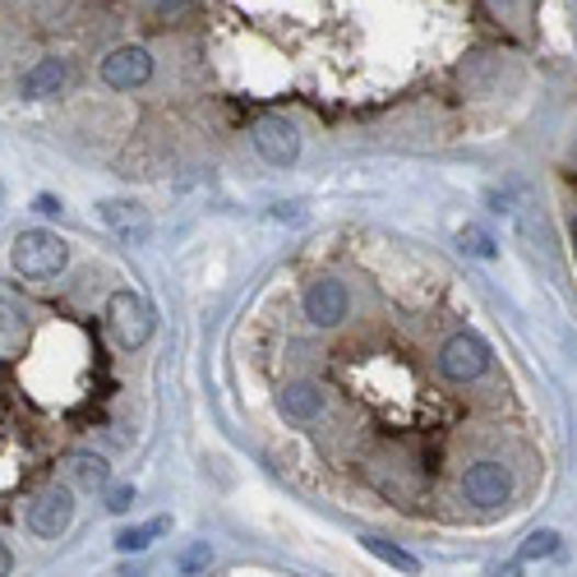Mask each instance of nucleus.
Instances as JSON below:
<instances>
[{"instance_id": "nucleus-1", "label": "nucleus", "mask_w": 577, "mask_h": 577, "mask_svg": "<svg viewBox=\"0 0 577 577\" xmlns=\"http://www.w3.org/2000/svg\"><path fill=\"white\" fill-rule=\"evenodd\" d=\"M10 263H14L19 278H56L65 263H70V246L47 227H29V231L14 236Z\"/></svg>"}, {"instance_id": "nucleus-2", "label": "nucleus", "mask_w": 577, "mask_h": 577, "mask_svg": "<svg viewBox=\"0 0 577 577\" xmlns=\"http://www.w3.org/2000/svg\"><path fill=\"white\" fill-rule=\"evenodd\" d=\"M152 324H158V315H152V305L139 296V292H111L106 301V328L111 338H116L121 347H144L152 338Z\"/></svg>"}, {"instance_id": "nucleus-3", "label": "nucleus", "mask_w": 577, "mask_h": 577, "mask_svg": "<svg viewBox=\"0 0 577 577\" xmlns=\"http://www.w3.org/2000/svg\"><path fill=\"white\" fill-rule=\"evenodd\" d=\"M439 370L449 374L453 384H472L480 380L485 370H490V347H485L476 332H453L449 342L439 351Z\"/></svg>"}, {"instance_id": "nucleus-4", "label": "nucleus", "mask_w": 577, "mask_h": 577, "mask_svg": "<svg viewBox=\"0 0 577 577\" xmlns=\"http://www.w3.org/2000/svg\"><path fill=\"white\" fill-rule=\"evenodd\" d=\"M70 522H75V499L65 485H47V490L29 504V531L42 541H60L65 531H70Z\"/></svg>"}, {"instance_id": "nucleus-5", "label": "nucleus", "mask_w": 577, "mask_h": 577, "mask_svg": "<svg viewBox=\"0 0 577 577\" xmlns=\"http://www.w3.org/2000/svg\"><path fill=\"white\" fill-rule=\"evenodd\" d=\"M250 139L259 148V158L273 162V167H292L301 158V135H296V125L286 116H259L254 129H250Z\"/></svg>"}, {"instance_id": "nucleus-6", "label": "nucleus", "mask_w": 577, "mask_h": 577, "mask_svg": "<svg viewBox=\"0 0 577 577\" xmlns=\"http://www.w3.org/2000/svg\"><path fill=\"white\" fill-rule=\"evenodd\" d=\"M98 217L121 246H144V240L152 236V217H148L144 204H135V199H102Z\"/></svg>"}, {"instance_id": "nucleus-7", "label": "nucleus", "mask_w": 577, "mask_h": 577, "mask_svg": "<svg viewBox=\"0 0 577 577\" xmlns=\"http://www.w3.org/2000/svg\"><path fill=\"white\" fill-rule=\"evenodd\" d=\"M462 495L476 508H504L513 499V476H508L504 462H472L467 476H462Z\"/></svg>"}, {"instance_id": "nucleus-8", "label": "nucleus", "mask_w": 577, "mask_h": 577, "mask_svg": "<svg viewBox=\"0 0 577 577\" xmlns=\"http://www.w3.org/2000/svg\"><path fill=\"white\" fill-rule=\"evenodd\" d=\"M305 319L315 324V328H338L342 319H347V305H351V296H347V286L338 282V278H315L305 286Z\"/></svg>"}, {"instance_id": "nucleus-9", "label": "nucleus", "mask_w": 577, "mask_h": 577, "mask_svg": "<svg viewBox=\"0 0 577 577\" xmlns=\"http://www.w3.org/2000/svg\"><path fill=\"white\" fill-rule=\"evenodd\" d=\"M152 79V56L148 47H116L102 60V83L116 88V93H135Z\"/></svg>"}, {"instance_id": "nucleus-10", "label": "nucleus", "mask_w": 577, "mask_h": 577, "mask_svg": "<svg viewBox=\"0 0 577 577\" xmlns=\"http://www.w3.org/2000/svg\"><path fill=\"white\" fill-rule=\"evenodd\" d=\"M70 60H60V56H47V60H37L33 70L19 79V98L24 102H47V98H60V88L70 83Z\"/></svg>"}, {"instance_id": "nucleus-11", "label": "nucleus", "mask_w": 577, "mask_h": 577, "mask_svg": "<svg viewBox=\"0 0 577 577\" xmlns=\"http://www.w3.org/2000/svg\"><path fill=\"white\" fill-rule=\"evenodd\" d=\"M324 407H328V397H324L319 384L296 380V384H286V388L278 393V411H282L286 420H296V426H305V420H319Z\"/></svg>"}, {"instance_id": "nucleus-12", "label": "nucleus", "mask_w": 577, "mask_h": 577, "mask_svg": "<svg viewBox=\"0 0 577 577\" xmlns=\"http://www.w3.org/2000/svg\"><path fill=\"white\" fill-rule=\"evenodd\" d=\"M60 472L70 476V485H79V490H102V485L111 480L106 457H102V453H83V449L65 453V457H60Z\"/></svg>"}, {"instance_id": "nucleus-13", "label": "nucleus", "mask_w": 577, "mask_h": 577, "mask_svg": "<svg viewBox=\"0 0 577 577\" xmlns=\"http://www.w3.org/2000/svg\"><path fill=\"white\" fill-rule=\"evenodd\" d=\"M29 301L19 292L14 282H0V338H19V332L29 328Z\"/></svg>"}, {"instance_id": "nucleus-14", "label": "nucleus", "mask_w": 577, "mask_h": 577, "mask_svg": "<svg viewBox=\"0 0 577 577\" xmlns=\"http://www.w3.org/2000/svg\"><path fill=\"white\" fill-rule=\"evenodd\" d=\"M162 531H171V518H152L144 527H125V531H116V550L121 554H144L152 541L162 536Z\"/></svg>"}, {"instance_id": "nucleus-15", "label": "nucleus", "mask_w": 577, "mask_h": 577, "mask_svg": "<svg viewBox=\"0 0 577 577\" xmlns=\"http://www.w3.org/2000/svg\"><path fill=\"white\" fill-rule=\"evenodd\" d=\"M361 545L374 554V559H384L388 568H397V573H411V577L420 573V559H416V554L403 550V545H393V541H384V536H365Z\"/></svg>"}, {"instance_id": "nucleus-16", "label": "nucleus", "mask_w": 577, "mask_h": 577, "mask_svg": "<svg viewBox=\"0 0 577 577\" xmlns=\"http://www.w3.org/2000/svg\"><path fill=\"white\" fill-rule=\"evenodd\" d=\"M559 531L554 527H541V531H531V536L522 541V550H518V559L522 564H536V559H550V554H559Z\"/></svg>"}, {"instance_id": "nucleus-17", "label": "nucleus", "mask_w": 577, "mask_h": 577, "mask_svg": "<svg viewBox=\"0 0 577 577\" xmlns=\"http://www.w3.org/2000/svg\"><path fill=\"white\" fill-rule=\"evenodd\" d=\"M457 250H462V254H472V259H495V254H499L495 236L485 231V227H476V222H467V227L457 231Z\"/></svg>"}, {"instance_id": "nucleus-18", "label": "nucleus", "mask_w": 577, "mask_h": 577, "mask_svg": "<svg viewBox=\"0 0 577 577\" xmlns=\"http://www.w3.org/2000/svg\"><path fill=\"white\" fill-rule=\"evenodd\" d=\"M208 564H213V545H208V541H194V545L181 554V559H176V568H181L185 577L199 573V568H208Z\"/></svg>"}, {"instance_id": "nucleus-19", "label": "nucleus", "mask_w": 577, "mask_h": 577, "mask_svg": "<svg viewBox=\"0 0 577 577\" xmlns=\"http://www.w3.org/2000/svg\"><path fill=\"white\" fill-rule=\"evenodd\" d=\"M106 508L111 513H129V508H135V485H116V490L106 495Z\"/></svg>"}, {"instance_id": "nucleus-20", "label": "nucleus", "mask_w": 577, "mask_h": 577, "mask_svg": "<svg viewBox=\"0 0 577 577\" xmlns=\"http://www.w3.org/2000/svg\"><path fill=\"white\" fill-rule=\"evenodd\" d=\"M144 5H148L152 14H158V19H171V14H181V10L190 5V0H144Z\"/></svg>"}, {"instance_id": "nucleus-21", "label": "nucleus", "mask_w": 577, "mask_h": 577, "mask_svg": "<svg viewBox=\"0 0 577 577\" xmlns=\"http://www.w3.org/2000/svg\"><path fill=\"white\" fill-rule=\"evenodd\" d=\"M33 208H37L42 217H56V213H60V199H56V194H37V199H33Z\"/></svg>"}, {"instance_id": "nucleus-22", "label": "nucleus", "mask_w": 577, "mask_h": 577, "mask_svg": "<svg viewBox=\"0 0 577 577\" xmlns=\"http://www.w3.org/2000/svg\"><path fill=\"white\" fill-rule=\"evenodd\" d=\"M10 573H14V554L5 541H0V577H10Z\"/></svg>"}, {"instance_id": "nucleus-23", "label": "nucleus", "mask_w": 577, "mask_h": 577, "mask_svg": "<svg viewBox=\"0 0 577 577\" xmlns=\"http://www.w3.org/2000/svg\"><path fill=\"white\" fill-rule=\"evenodd\" d=\"M490 577H522V568L518 564H499V568H490Z\"/></svg>"}, {"instance_id": "nucleus-24", "label": "nucleus", "mask_w": 577, "mask_h": 577, "mask_svg": "<svg viewBox=\"0 0 577 577\" xmlns=\"http://www.w3.org/2000/svg\"><path fill=\"white\" fill-rule=\"evenodd\" d=\"M0 213H5V185H0Z\"/></svg>"}, {"instance_id": "nucleus-25", "label": "nucleus", "mask_w": 577, "mask_h": 577, "mask_svg": "<svg viewBox=\"0 0 577 577\" xmlns=\"http://www.w3.org/2000/svg\"><path fill=\"white\" fill-rule=\"evenodd\" d=\"M573 250H577V217H573Z\"/></svg>"}, {"instance_id": "nucleus-26", "label": "nucleus", "mask_w": 577, "mask_h": 577, "mask_svg": "<svg viewBox=\"0 0 577 577\" xmlns=\"http://www.w3.org/2000/svg\"><path fill=\"white\" fill-rule=\"evenodd\" d=\"M490 5H513V0H490Z\"/></svg>"}]
</instances>
